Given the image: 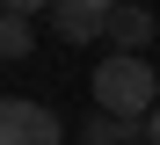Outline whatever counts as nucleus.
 <instances>
[{
  "label": "nucleus",
  "instance_id": "20e7f679",
  "mask_svg": "<svg viewBox=\"0 0 160 145\" xmlns=\"http://www.w3.org/2000/svg\"><path fill=\"white\" fill-rule=\"evenodd\" d=\"M153 36H160V15H146L138 0H124V7L102 22V44H109V51H138V58H146Z\"/></svg>",
  "mask_w": 160,
  "mask_h": 145
},
{
  "label": "nucleus",
  "instance_id": "39448f33",
  "mask_svg": "<svg viewBox=\"0 0 160 145\" xmlns=\"http://www.w3.org/2000/svg\"><path fill=\"white\" fill-rule=\"evenodd\" d=\"M131 138H138V123H124V116H88V123H80V145H131Z\"/></svg>",
  "mask_w": 160,
  "mask_h": 145
},
{
  "label": "nucleus",
  "instance_id": "0eeeda50",
  "mask_svg": "<svg viewBox=\"0 0 160 145\" xmlns=\"http://www.w3.org/2000/svg\"><path fill=\"white\" fill-rule=\"evenodd\" d=\"M44 7H51V0H0V15H29V22H37Z\"/></svg>",
  "mask_w": 160,
  "mask_h": 145
},
{
  "label": "nucleus",
  "instance_id": "6e6552de",
  "mask_svg": "<svg viewBox=\"0 0 160 145\" xmlns=\"http://www.w3.org/2000/svg\"><path fill=\"white\" fill-rule=\"evenodd\" d=\"M138 138H146V145H160V109H153L146 123H138Z\"/></svg>",
  "mask_w": 160,
  "mask_h": 145
},
{
  "label": "nucleus",
  "instance_id": "f257e3e1",
  "mask_svg": "<svg viewBox=\"0 0 160 145\" xmlns=\"http://www.w3.org/2000/svg\"><path fill=\"white\" fill-rule=\"evenodd\" d=\"M88 87H95V109L102 116H124V123H146V116L160 109V80H153V65L138 51H109L88 73Z\"/></svg>",
  "mask_w": 160,
  "mask_h": 145
},
{
  "label": "nucleus",
  "instance_id": "423d86ee",
  "mask_svg": "<svg viewBox=\"0 0 160 145\" xmlns=\"http://www.w3.org/2000/svg\"><path fill=\"white\" fill-rule=\"evenodd\" d=\"M29 44H37L29 15H0V65H8V58H29Z\"/></svg>",
  "mask_w": 160,
  "mask_h": 145
},
{
  "label": "nucleus",
  "instance_id": "f03ea898",
  "mask_svg": "<svg viewBox=\"0 0 160 145\" xmlns=\"http://www.w3.org/2000/svg\"><path fill=\"white\" fill-rule=\"evenodd\" d=\"M0 145H66V123L29 94H0Z\"/></svg>",
  "mask_w": 160,
  "mask_h": 145
},
{
  "label": "nucleus",
  "instance_id": "7ed1b4c3",
  "mask_svg": "<svg viewBox=\"0 0 160 145\" xmlns=\"http://www.w3.org/2000/svg\"><path fill=\"white\" fill-rule=\"evenodd\" d=\"M117 7H124V0H51V29H58L66 44H95Z\"/></svg>",
  "mask_w": 160,
  "mask_h": 145
}]
</instances>
